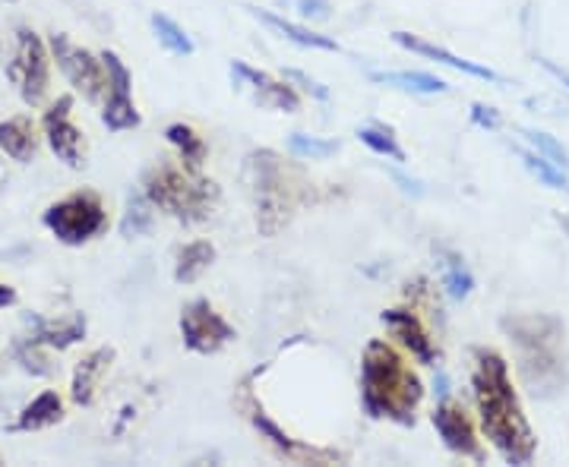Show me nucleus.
<instances>
[{
	"instance_id": "f257e3e1",
	"label": "nucleus",
	"mask_w": 569,
	"mask_h": 467,
	"mask_svg": "<svg viewBox=\"0 0 569 467\" xmlns=\"http://www.w3.org/2000/svg\"><path fill=\"white\" fill-rule=\"evenodd\" d=\"M471 361V395L485 439L507 465H529L538 451V439L512 386L507 357L493 347H475Z\"/></svg>"
},
{
	"instance_id": "f03ea898",
	"label": "nucleus",
	"mask_w": 569,
	"mask_h": 467,
	"mask_svg": "<svg viewBox=\"0 0 569 467\" xmlns=\"http://www.w3.org/2000/svg\"><path fill=\"white\" fill-rule=\"evenodd\" d=\"M421 402L425 383L406 357L383 338L367 342L361 357V407L367 417L411 427Z\"/></svg>"
},
{
	"instance_id": "7ed1b4c3",
	"label": "nucleus",
	"mask_w": 569,
	"mask_h": 467,
	"mask_svg": "<svg viewBox=\"0 0 569 467\" xmlns=\"http://www.w3.org/2000/svg\"><path fill=\"white\" fill-rule=\"evenodd\" d=\"M500 328L516 345L522 379L535 395L553 398L569 386L567 361V328L550 313H516L503 316Z\"/></svg>"
},
{
	"instance_id": "20e7f679",
	"label": "nucleus",
	"mask_w": 569,
	"mask_h": 467,
	"mask_svg": "<svg viewBox=\"0 0 569 467\" xmlns=\"http://www.w3.org/2000/svg\"><path fill=\"white\" fill-rule=\"evenodd\" d=\"M142 196L156 209L168 212L171 219L197 224L212 215V205L219 200V186L212 181H203L200 171L162 162L142 174Z\"/></svg>"
},
{
	"instance_id": "39448f33",
	"label": "nucleus",
	"mask_w": 569,
	"mask_h": 467,
	"mask_svg": "<svg viewBox=\"0 0 569 467\" xmlns=\"http://www.w3.org/2000/svg\"><path fill=\"white\" fill-rule=\"evenodd\" d=\"M247 177H250V193H253V203H257V227L263 237H272L279 234L295 205H298V190L291 186V177H288V167L282 164V159L276 152H253L247 159Z\"/></svg>"
},
{
	"instance_id": "423d86ee",
	"label": "nucleus",
	"mask_w": 569,
	"mask_h": 467,
	"mask_svg": "<svg viewBox=\"0 0 569 467\" xmlns=\"http://www.w3.org/2000/svg\"><path fill=\"white\" fill-rule=\"evenodd\" d=\"M41 224L67 246H82L89 241H96L108 227V212H104L99 193L92 190H80V193H70L61 203L48 205Z\"/></svg>"
},
{
	"instance_id": "0eeeda50",
	"label": "nucleus",
	"mask_w": 569,
	"mask_h": 467,
	"mask_svg": "<svg viewBox=\"0 0 569 467\" xmlns=\"http://www.w3.org/2000/svg\"><path fill=\"white\" fill-rule=\"evenodd\" d=\"M7 77L20 89V99L29 108H39L51 85V58L44 41L32 29H17V54L7 67Z\"/></svg>"
},
{
	"instance_id": "6e6552de",
	"label": "nucleus",
	"mask_w": 569,
	"mask_h": 467,
	"mask_svg": "<svg viewBox=\"0 0 569 467\" xmlns=\"http://www.w3.org/2000/svg\"><path fill=\"white\" fill-rule=\"evenodd\" d=\"M181 338L187 351L209 357V354H219L224 345H231L238 338V332L216 306L209 304L206 297H200V301L183 306Z\"/></svg>"
},
{
	"instance_id": "1a4fd4ad",
	"label": "nucleus",
	"mask_w": 569,
	"mask_h": 467,
	"mask_svg": "<svg viewBox=\"0 0 569 467\" xmlns=\"http://www.w3.org/2000/svg\"><path fill=\"white\" fill-rule=\"evenodd\" d=\"M51 54H54L63 77L86 102H102V95L108 92V73H104L102 58H92L86 48H77L61 32L51 35Z\"/></svg>"
},
{
	"instance_id": "9d476101",
	"label": "nucleus",
	"mask_w": 569,
	"mask_h": 467,
	"mask_svg": "<svg viewBox=\"0 0 569 467\" xmlns=\"http://www.w3.org/2000/svg\"><path fill=\"white\" fill-rule=\"evenodd\" d=\"M241 407H244L247 420L253 424V429L269 439L279 455H284L288 461H295V465H332V461H339V451H332V448H317V446H307V443H298V439H291L288 433H284L269 414H266L263 407L257 405L253 398H250V392L244 386V398H241Z\"/></svg>"
},
{
	"instance_id": "9b49d317",
	"label": "nucleus",
	"mask_w": 569,
	"mask_h": 467,
	"mask_svg": "<svg viewBox=\"0 0 569 467\" xmlns=\"http://www.w3.org/2000/svg\"><path fill=\"white\" fill-rule=\"evenodd\" d=\"M104 73H108V102H104L102 123L111 133H123V130H137L140 126V111L130 99V85L133 77L127 70V63L114 54V51H102Z\"/></svg>"
},
{
	"instance_id": "f8f14e48",
	"label": "nucleus",
	"mask_w": 569,
	"mask_h": 467,
	"mask_svg": "<svg viewBox=\"0 0 569 467\" xmlns=\"http://www.w3.org/2000/svg\"><path fill=\"white\" fill-rule=\"evenodd\" d=\"M430 420H433L437 436L443 439V446L452 455H462V458H471V461H485L488 458V451H485L481 439H478V427L471 424V417H468L462 405L443 398Z\"/></svg>"
},
{
	"instance_id": "ddd939ff",
	"label": "nucleus",
	"mask_w": 569,
	"mask_h": 467,
	"mask_svg": "<svg viewBox=\"0 0 569 467\" xmlns=\"http://www.w3.org/2000/svg\"><path fill=\"white\" fill-rule=\"evenodd\" d=\"M70 108H73V99H70V95H61L58 102L44 111L41 126H44V136H48L51 152H54L67 167H82V133L70 123Z\"/></svg>"
},
{
	"instance_id": "4468645a",
	"label": "nucleus",
	"mask_w": 569,
	"mask_h": 467,
	"mask_svg": "<svg viewBox=\"0 0 569 467\" xmlns=\"http://www.w3.org/2000/svg\"><path fill=\"white\" fill-rule=\"evenodd\" d=\"M231 77H234V85L250 89L253 99L263 104V108H276V111H288V114H295V111L301 108L298 92H295L288 82L272 80L269 73H260V70L247 67L244 61L231 63Z\"/></svg>"
},
{
	"instance_id": "2eb2a0df",
	"label": "nucleus",
	"mask_w": 569,
	"mask_h": 467,
	"mask_svg": "<svg viewBox=\"0 0 569 467\" xmlns=\"http://www.w3.org/2000/svg\"><path fill=\"white\" fill-rule=\"evenodd\" d=\"M383 325L392 332V338H399V345L406 347L408 354L418 364H433L437 361V347L421 323V316L415 309H383Z\"/></svg>"
},
{
	"instance_id": "dca6fc26",
	"label": "nucleus",
	"mask_w": 569,
	"mask_h": 467,
	"mask_svg": "<svg viewBox=\"0 0 569 467\" xmlns=\"http://www.w3.org/2000/svg\"><path fill=\"white\" fill-rule=\"evenodd\" d=\"M392 41H396L399 48H406V51H415V54L430 58V61H437V63H447V67L459 70V73H468V77H475V80L503 82V77H500V73H493L490 67H481V63L466 61V58H456V54H452V51H447V48H440V44H430V41L418 39V35H411V32H392Z\"/></svg>"
},
{
	"instance_id": "f3484780",
	"label": "nucleus",
	"mask_w": 569,
	"mask_h": 467,
	"mask_svg": "<svg viewBox=\"0 0 569 467\" xmlns=\"http://www.w3.org/2000/svg\"><path fill=\"white\" fill-rule=\"evenodd\" d=\"M114 361V347H99L92 354H86L77 369H73V383H70V395L77 405H92L96 402V392H99V383L108 373V366Z\"/></svg>"
},
{
	"instance_id": "a211bd4d",
	"label": "nucleus",
	"mask_w": 569,
	"mask_h": 467,
	"mask_svg": "<svg viewBox=\"0 0 569 467\" xmlns=\"http://www.w3.org/2000/svg\"><path fill=\"white\" fill-rule=\"evenodd\" d=\"M26 323H29V328H32V342H39V345H48V347H58V351H63V347L77 345V342H82L86 338V316H70V319H39V316H26Z\"/></svg>"
},
{
	"instance_id": "6ab92c4d",
	"label": "nucleus",
	"mask_w": 569,
	"mask_h": 467,
	"mask_svg": "<svg viewBox=\"0 0 569 467\" xmlns=\"http://www.w3.org/2000/svg\"><path fill=\"white\" fill-rule=\"evenodd\" d=\"M63 420V402L58 392H41L39 398H32L29 405L22 407L17 424L10 427V433H32V429L54 427Z\"/></svg>"
},
{
	"instance_id": "aec40b11",
	"label": "nucleus",
	"mask_w": 569,
	"mask_h": 467,
	"mask_svg": "<svg viewBox=\"0 0 569 467\" xmlns=\"http://www.w3.org/2000/svg\"><path fill=\"white\" fill-rule=\"evenodd\" d=\"M0 149L3 155H10L13 162H32L36 159V126L29 118H10V121H0Z\"/></svg>"
},
{
	"instance_id": "412c9836",
	"label": "nucleus",
	"mask_w": 569,
	"mask_h": 467,
	"mask_svg": "<svg viewBox=\"0 0 569 467\" xmlns=\"http://www.w3.org/2000/svg\"><path fill=\"white\" fill-rule=\"evenodd\" d=\"M257 20L269 26L272 32H279L282 39L295 41V44H301V48H317V51H339V44L329 39V35H320V32H310L305 26H298V22L284 20V17H276V13H269V10H250Z\"/></svg>"
},
{
	"instance_id": "4be33fe9",
	"label": "nucleus",
	"mask_w": 569,
	"mask_h": 467,
	"mask_svg": "<svg viewBox=\"0 0 569 467\" xmlns=\"http://www.w3.org/2000/svg\"><path fill=\"white\" fill-rule=\"evenodd\" d=\"M212 263H216V246L209 244V241H190V244L181 246V253H178L174 282H178V285H193Z\"/></svg>"
},
{
	"instance_id": "5701e85b",
	"label": "nucleus",
	"mask_w": 569,
	"mask_h": 467,
	"mask_svg": "<svg viewBox=\"0 0 569 467\" xmlns=\"http://www.w3.org/2000/svg\"><path fill=\"white\" fill-rule=\"evenodd\" d=\"M164 140L178 149V159H181L183 167H190V171H200L203 167L206 143L190 123H168L164 126Z\"/></svg>"
},
{
	"instance_id": "b1692460",
	"label": "nucleus",
	"mask_w": 569,
	"mask_h": 467,
	"mask_svg": "<svg viewBox=\"0 0 569 467\" xmlns=\"http://www.w3.org/2000/svg\"><path fill=\"white\" fill-rule=\"evenodd\" d=\"M370 82H380V85H392V89H402V92H415V95H440L447 92L449 85L430 73H370Z\"/></svg>"
},
{
	"instance_id": "393cba45",
	"label": "nucleus",
	"mask_w": 569,
	"mask_h": 467,
	"mask_svg": "<svg viewBox=\"0 0 569 467\" xmlns=\"http://www.w3.org/2000/svg\"><path fill=\"white\" fill-rule=\"evenodd\" d=\"M149 26H152L156 39L162 41L164 48H168L174 58H190V54L197 51V44H193V39L187 35V29L178 26L171 17H164V13H152V17H149Z\"/></svg>"
},
{
	"instance_id": "a878e982",
	"label": "nucleus",
	"mask_w": 569,
	"mask_h": 467,
	"mask_svg": "<svg viewBox=\"0 0 569 467\" xmlns=\"http://www.w3.org/2000/svg\"><path fill=\"white\" fill-rule=\"evenodd\" d=\"M358 140L370 149V152H377V155H383V159H392V162H406V149L396 143V136H392V130L387 126H361L358 130Z\"/></svg>"
},
{
	"instance_id": "bb28decb",
	"label": "nucleus",
	"mask_w": 569,
	"mask_h": 467,
	"mask_svg": "<svg viewBox=\"0 0 569 467\" xmlns=\"http://www.w3.org/2000/svg\"><path fill=\"white\" fill-rule=\"evenodd\" d=\"M519 155H522V162H526V167H529L531 174L541 183H548L550 190H569L567 167L553 164L548 155H541V152H526V149H522Z\"/></svg>"
},
{
	"instance_id": "cd10ccee",
	"label": "nucleus",
	"mask_w": 569,
	"mask_h": 467,
	"mask_svg": "<svg viewBox=\"0 0 569 467\" xmlns=\"http://www.w3.org/2000/svg\"><path fill=\"white\" fill-rule=\"evenodd\" d=\"M152 209L156 205L149 203L146 196H133L127 203V212H123L121 219L123 237H142V234H149V227H152Z\"/></svg>"
},
{
	"instance_id": "c85d7f7f",
	"label": "nucleus",
	"mask_w": 569,
	"mask_h": 467,
	"mask_svg": "<svg viewBox=\"0 0 569 467\" xmlns=\"http://www.w3.org/2000/svg\"><path fill=\"white\" fill-rule=\"evenodd\" d=\"M288 149H291L298 159L323 162V159L339 152V143H336V140H320V136H307V133H291V136H288Z\"/></svg>"
},
{
	"instance_id": "c756f323",
	"label": "nucleus",
	"mask_w": 569,
	"mask_h": 467,
	"mask_svg": "<svg viewBox=\"0 0 569 467\" xmlns=\"http://www.w3.org/2000/svg\"><path fill=\"white\" fill-rule=\"evenodd\" d=\"M443 268H447L443 272V285H447L449 297L452 301H466L468 294H471V287H475V278H471L468 265L459 256H449Z\"/></svg>"
},
{
	"instance_id": "7c9ffc66",
	"label": "nucleus",
	"mask_w": 569,
	"mask_h": 467,
	"mask_svg": "<svg viewBox=\"0 0 569 467\" xmlns=\"http://www.w3.org/2000/svg\"><path fill=\"white\" fill-rule=\"evenodd\" d=\"M17 361H20L22 369L32 373V376H48V373H51L48 361L39 354V342H32V338H26V342L17 345Z\"/></svg>"
},
{
	"instance_id": "2f4dec72",
	"label": "nucleus",
	"mask_w": 569,
	"mask_h": 467,
	"mask_svg": "<svg viewBox=\"0 0 569 467\" xmlns=\"http://www.w3.org/2000/svg\"><path fill=\"white\" fill-rule=\"evenodd\" d=\"M526 140L535 145V152H541V155H548L550 162L560 164V167H567L569 155L563 145L557 143V140H550L548 133H538V130H526Z\"/></svg>"
},
{
	"instance_id": "473e14b6",
	"label": "nucleus",
	"mask_w": 569,
	"mask_h": 467,
	"mask_svg": "<svg viewBox=\"0 0 569 467\" xmlns=\"http://www.w3.org/2000/svg\"><path fill=\"white\" fill-rule=\"evenodd\" d=\"M284 77H288L291 82H298V85L305 89L307 95H313L317 102H329V89H326L323 82H317L313 77L301 73V70H284Z\"/></svg>"
},
{
	"instance_id": "72a5a7b5",
	"label": "nucleus",
	"mask_w": 569,
	"mask_h": 467,
	"mask_svg": "<svg viewBox=\"0 0 569 467\" xmlns=\"http://www.w3.org/2000/svg\"><path fill=\"white\" fill-rule=\"evenodd\" d=\"M471 121L478 123V126H485V130H497V126H500L497 111H493V108H485V104H471Z\"/></svg>"
},
{
	"instance_id": "f704fd0d",
	"label": "nucleus",
	"mask_w": 569,
	"mask_h": 467,
	"mask_svg": "<svg viewBox=\"0 0 569 467\" xmlns=\"http://www.w3.org/2000/svg\"><path fill=\"white\" fill-rule=\"evenodd\" d=\"M298 7H301V13L305 17H317V20H329V0H298Z\"/></svg>"
},
{
	"instance_id": "c9c22d12",
	"label": "nucleus",
	"mask_w": 569,
	"mask_h": 467,
	"mask_svg": "<svg viewBox=\"0 0 569 467\" xmlns=\"http://www.w3.org/2000/svg\"><path fill=\"white\" fill-rule=\"evenodd\" d=\"M13 304H17V291H13L10 285H0V309H3V306H13Z\"/></svg>"
},
{
	"instance_id": "e433bc0d",
	"label": "nucleus",
	"mask_w": 569,
	"mask_h": 467,
	"mask_svg": "<svg viewBox=\"0 0 569 467\" xmlns=\"http://www.w3.org/2000/svg\"><path fill=\"white\" fill-rule=\"evenodd\" d=\"M545 70H548L550 77H557V80L563 82V85H569V73H567V70H560V67H553V63H548V61H545Z\"/></svg>"
}]
</instances>
